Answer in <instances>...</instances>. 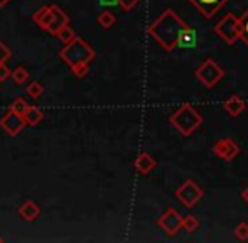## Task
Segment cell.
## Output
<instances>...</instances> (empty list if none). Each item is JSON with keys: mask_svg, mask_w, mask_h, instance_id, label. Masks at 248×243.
I'll return each instance as SVG.
<instances>
[{"mask_svg": "<svg viewBox=\"0 0 248 243\" xmlns=\"http://www.w3.org/2000/svg\"><path fill=\"white\" fill-rule=\"evenodd\" d=\"M103 7H115L118 5V0H98Z\"/></svg>", "mask_w": 248, "mask_h": 243, "instance_id": "obj_30", "label": "cell"}, {"mask_svg": "<svg viewBox=\"0 0 248 243\" xmlns=\"http://www.w3.org/2000/svg\"><path fill=\"white\" fill-rule=\"evenodd\" d=\"M51 15H52L51 5H47V7H43V9H39L37 12H34L32 20H34V22H36L39 27L46 29V26L49 24V20H51Z\"/></svg>", "mask_w": 248, "mask_h": 243, "instance_id": "obj_16", "label": "cell"}, {"mask_svg": "<svg viewBox=\"0 0 248 243\" xmlns=\"http://www.w3.org/2000/svg\"><path fill=\"white\" fill-rule=\"evenodd\" d=\"M194 76H196L206 88H213V86H215L216 83L225 76V69H223L216 61L204 60L202 61V64L196 69Z\"/></svg>", "mask_w": 248, "mask_h": 243, "instance_id": "obj_5", "label": "cell"}, {"mask_svg": "<svg viewBox=\"0 0 248 243\" xmlns=\"http://www.w3.org/2000/svg\"><path fill=\"white\" fill-rule=\"evenodd\" d=\"M56 36H58V37H59V41H61V43H64V44H69L71 41H75V39H76L75 30H73L71 27H69V24H66V26L62 27V29L59 30V32L56 34Z\"/></svg>", "mask_w": 248, "mask_h": 243, "instance_id": "obj_20", "label": "cell"}, {"mask_svg": "<svg viewBox=\"0 0 248 243\" xmlns=\"http://www.w3.org/2000/svg\"><path fill=\"white\" fill-rule=\"evenodd\" d=\"M27 108H29V105H27L26 100H22V98L16 100V102H14L12 105H10V110H14V112L19 113V115H24Z\"/></svg>", "mask_w": 248, "mask_h": 243, "instance_id": "obj_24", "label": "cell"}, {"mask_svg": "<svg viewBox=\"0 0 248 243\" xmlns=\"http://www.w3.org/2000/svg\"><path fill=\"white\" fill-rule=\"evenodd\" d=\"M187 24L179 17V14L172 9H167L150 24L149 36L155 41L159 46L166 51H172L177 47V41L184 29H187Z\"/></svg>", "mask_w": 248, "mask_h": 243, "instance_id": "obj_1", "label": "cell"}, {"mask_svg": "<svg viewBox=\"0 0 248 243\" xmlns=\"http://www.w3.org/2000/svg\"><path fill=\"white\" fill-rule=\"evenodd\" d=\"M242 197H243V201H245V203H248V186L245 187V189H243Z\"/></svg>", "mask_w": 248, "mask_h": 243, "instance_id": "obj_31", "label": "cell"}, {"mask_svg": "<svg viewBox=\"0 0 248 243\" xmlns=\"http://www.w3.org/2000/svg\"><path fill=\"white\" fill-rule=\"evenodd\" d=\"M213 152L223 161H233L240 154V145L233 138H219L213 145Z\"/></svg>", "mask_w": 248, "mask_h": 243, "instance_id": "obj_8", "label": "cell"}, {"mask_svg": "<svg viewBox=\"0 0 248 243\" xmlns=\"http://www.w3.org/2000/svg\"><path fill=\"white\" fill-rule=\"evenodd\" d=\"M194 7L198 9V12L201 14L204 19H211L213 15H216L219 9L223 5L230 2V0H189Z\"/></svg>", "mask_w": 248, "mask_h": 243, "instance_id": "obj_10", "label": "cell"}, {"mask_svg": "<svg viewBox=\"0 0 248 243\" xmlns=\"http://www.w3.org/2000/svg\"><path fill=\"white\" fill-rule=\"evenodd\" d=\"M215 32L225 41L226 44H235L240 39V19L235 14L228 12L218 24L215 26Z\"/></svg>", "mask_w": 248, "mask_h": 243, "instance_id": "obj_4", "label": "cell"}, {"mask_svg": "<svg viewBox=\"0 0 248 243\" xmlns=\"http://www.w3.org/2000/svg\"><path fill=\"white\" fill-rule=\"evenodd\" d=\"M73 73H75L78 78H83V76L88 75V64H83V66H78V68H73Z\"/></svg>", "mask_w": 248, "mask_h": 243, "instance_id": "obj_28", "label": "cell"}, {"mask_svg": "<svg viewBox=\"0 0 248 243\" xmlns=\"http://www.w3.org/2000/svg\"><path fill=\"white\" fill-rule=\"evenodd\" d=\"M223 108H225L232 117H238V115H242V113L245 112L247 103L243 102L242 98H238L236 95H233V96H230L225 103H223Z\"/></svg>", "mask_w": 248, "mask_h": 243, "instance_id": "obj_14", "label": "cell"}, {"mask_svg": "<svg viewBox=\"0 0 248 243\" xmlns=\"http://www.w3.org/2000/svg\"><path fill=\"white\" fill-rule=\"evenodd\" d=\"M0 242H3V238H2V237H0Z\"/></svg>", "mask_w": 248, "mask_h": 243, "instance_id": "obj_33", "label": "cell"}, {"mask_svg": "<svg viewBox=\"0 0 248 243\" xmlns=\"http://www.w3.org/2000/svg\"><path fill=\"white\" fill-rule=\"evenodd\" d=\"M157 225H159L167 235L174 237V235H177V231L183 228V216H181L176 208H169V210L159 218Z\"/></svg>", "mask_w": 248, "mask_h": 243, "instance_id": "obj_7", "label": "cell"}, {"mask_svg": "<svg viewBox=\"0 0 248 243\" xmlns=\"http://www.w3.org/2000/svg\"><path fill=\"white\" fill-rule=\"evenodd\" d=\"M235 235L238 240H248V225L247 223H238V227L235 228Z\"/></svg>", "mask_w": 248, "mask_h": 243, "instance_id": "obj_25", "label": "cell"}, {"mask_svg": "<svg viewBox=\"0 0 248 243\" xmlns=\"http://www.w3.org/2000/svg\"><path fill=\"white\" fill-rule=\"evenodd\" d=\"M9 2H10V0H0V9H3V7L9 5Z\"/></svg>", "mask_w": 248, "mask_h": 243, "instance_id": "obj_32", "label": "cell"}, {"mask_svg": "<svg viewBox=\"0 0 248 243\" xmlns=\"http://www.w3.org/2000/svg\"><path fill=\"white\" fill-rule=\"evenodd\" d=\"M134 166H135V169H137L139 174L147 176L149 172L157 166V162H155V159L149 154V152H140V154L137 155V159H135Z\"/></svg>", "mask_w": 248, "mask_h": 243, "instance_id": "obj_12", "label": "cell"}, {"mask_svg": "<svg viewBox=\"0 0 248 243\" xmlns=\"http://www.w3.org/2000/svg\"><path fill=\"white\" fill-rule=\"evenodd\" d=\"M170 123L184 135L189 137L193 132H196L202 123V115L194 108L191 103H184L181 105L176 112L170 115Z\"/></svg>", "mask_w": 248, "mask_h": 243, "instance_id": "obj_3", "label": "cell"}, {"mask_svg": "<svg viewBox=\"0 0 248 243\" xmlns=\"http://www.w3.org/2000/svg\"><path fill=\"white\" fill-rule=\"evenodd\" d=\"M0 127H2L9 135L16 137V135L20 134L22 128L26 127V120H24L22 115H19V113H16L14 110L9 108V112H7L5 115H3V119L0 120Z\"/></svg>", "mask_w": 248, "mask_h": 243, "instance_id": "obj_9", "label": "cell"}, {"mask_svg": "<svg viewBox=\"0 0 248 243\" xmlns=\"http://www.w3.org/2000/svg\"><path fill=\"white\" fill-rule=\"evenodd\" d=\"M240 39H242L248 47V10L240 17Z\"/></svg>", "mask_w": 248, "mask_h": 243, "instance_id": "obj_22", "label": "cell"}, {"mask_svg": "<svg viewBox=\"0 0 248 243\" xmlns=\"http://www.w3.org/2000/svg\"><path fill=\"white\" fill-rule=\"evenodd\" d=\"M204 196V191L198 186L193 179H187L179 186V189L176 191V197L184 204L186 208H194L201 201V197Z\"/></svg>", "mask_w": 248, "mask_h": 243, "instance_id": "obj_6", "label": "cell"}, {"mask_svg": "<svg viewBox=\"0 0 248 243\" xmlns=\"http://www.w3.org/2000/svg\"><path fill=\"white\" fill-rule=\"evenodd\" d=\"M198 43H199L198 30L193 29V27H187V29H184L183 34L179 36L177 47H183V49H193V47L198 46Z\"/></svg>", "mask_w": 248, "mask_h": 243, "instance_id": "obj_13", "label": "cell"}, {"mask_svg": "<svg viewBox=\"0 0 248 243\" xmlns=\"http://www.w3.org/2000/svg\"><path fill=\"white\" fill-rule=\"evenodd\" d=\"M115 22H117V19H115V15L110 12V10H103V12L98 15V24L103 27V29H110Z\"/></svg>", "mask_w": 248, "mask_h": 243, "instance_id": "obj_19", "label": "cell"}, {"mask_svg": "<svg viewBox=\"0 0 248 243\" xmlns=\"http://www.w3.org/2000/svg\"><path fill=\"white\" fill-rule=\"evenodd\" d=\"M22 117H24V120H26V125H37L44 119V113H43V110L37 108V106H29Z\"/></svg>", "mask_w": 248, "mask_h": 243, "instance_id": "obj_17", "label": "cell"}, {"mask_svg": "<svg viewBox=\"0 0 248 243\" xmlns=\"http://www.w3.org/2000/svg\"><path fill=\"white\" fill-rule=\"evenodd\" d=\"M10 73H12V71L7 68L5 62H3V64H0V81H5V79L10 76Z\"/></svg>", "mask_w": 248, "mask_h": 243, "instance_id": "obj_29", "label": "cell"}, {"mask_svg": "<svg viewBox=\"0 0 248 243\" xmlns=\"http://www.w3.org/2000/svg\"><path fill=\"white\" fill-rule=\"evenodd\" d=\"M59 56H61V60L73 69L83 64H90V62L95 60V51H93L83 39L76 37L75 41L66 44V46L59 51Z\"/></svg>", "mask_w": 248, "mask_h": 243, "instance_id": "obj_2", "label": "cell"}, {"mask_svg": "<svg viewBox=\"0 0 248 243\" xmlns=\"http://www.w3.org/2000/svg\"><path fill=\"white\" fill-rule=\"evenodd\" d=\"M51 12H52V15H51L49 24L46 26V30L51 34V36H56V34H58L59 30L66 26V24H69V17L56 5H51Z\"/></svg>", "mask_w": 248, "mask_h": 243, "instance_id": "obj_11", "label": "cell"}, {"mask_svg": "<svg viewBox=\"0 0 248 243\" xmlns=\"http://www.w3.org/2000/svg\"><path fill=\"white\" fill-rule=\"evenodd\" d=\"M139 2H140V0H118V5L124 10H130V9H134Z\"/></svg>", "mask_w": 248, "mask_h": 243, "instance_id": "obj_27", "label": "cell"}, {"mask_svg": "<svg viewBox=\"0 0 248 243\" xmlns=\"http://www.w3.org/2000/svg\"><path fill=\"white\" fill-rule=\"evenodd\" d=\"M39 213H41L39 206H37V203H34V201H26V203H22V206H20V210H19V214L26 221H34L39 216Z\"/></svg>", "mask_w": 248, "mask_h": 243, "instance_id": "obj_15", "label": "cell"}, {"mask_svg": "<svg viewBox=\"0 0 248 243\" xmlns=\"http://www.w3.org/2000/svg\"><path fill=\"white\" fill-rule=\"evenodd\" d=\"M183 228L187 233H194L199 228V220L196 216H193V214H187V216L183 218Z\"/></svg>", "mask_w": 248, "mask_h": 243, "instance_id": "obj_21", "label": "cell"}, {"mask_svg": "<svg viewBox=\"0 0 248 243\" xmlns=\"http://www.w3.org/2000/svg\"><path fill=\"white\" fill-rule=\"evenodd\" d=\"M27 95L31 96V98H39L41 95H43V85L37 81H32L29 86H27Z\"/></svg>", "mask_w": 248, "mask_h": 243, "instance_id": "obj_23", "label": "cell"}, {"mask_svg": "<svg viewBox=\"0 0 248 243\" xmlns=\"http://www.w3.org/2000/svg\"><path fill=\"white\" fill-rule=\"evenodd\" d=\"M10 76H12L14 83L16 85H24V83L29 79V73H27L26 68H22V66H19V68H16L12 73H10Z\"/></svg>", "mask_w": 248, "mask_h": 243, "instance_id": "obj_18", "label": "cell"}, {"mask_svg": "<svg viewBox=\"0 0 248 243\" xmlns=\"http://www.w3.org/2000/svg\"><path fill=\"white\" fill-rule=\"evenodd\" d=\"M9 58H10V49L0 41V64H3Z\"/></svg>", "mask_w": 248, "mask_h": 243, "instance_id": "obj_26", "label": "cell"}]
</instances>
